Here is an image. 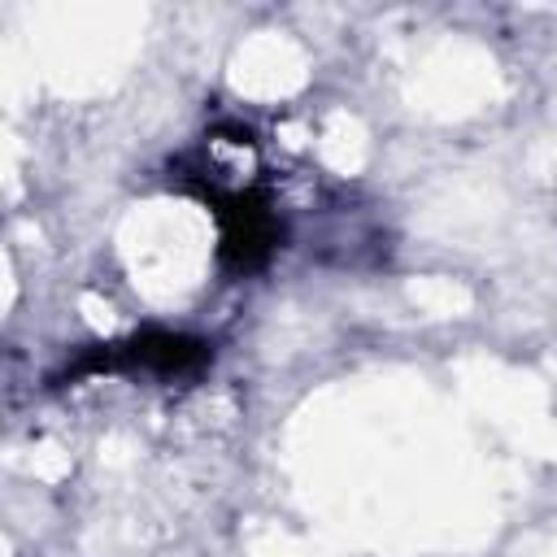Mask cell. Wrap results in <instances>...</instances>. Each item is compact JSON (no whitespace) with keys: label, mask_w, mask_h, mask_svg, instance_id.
<instances>
[{"label":"cell","mask_w":557,"mask_h":557,"mask_svg":"<svg viewBox=\"0 0 557 557\" xmlns=\"http://www.w3.org/2000/svg\"><path fill=\"white\" fill-rule=\"evenodd\" d=\"M213 361V344L187 331H165V326H144L126 339L113 344H87L78 348L48 383L52 387H70L96 374H161V379H178V374H196Z\"/></svg>","instance_id":"cell-1"},{"label":"cell","mask_w":557,"mask_h":557,"mask_svg":"<svg viewBox=\"0 0 557 557\" xmlns=\"http://www.w3.org/2000/svg\"><path fill=\"white\" fill-rule=\"evenodd\" d=\"M187 191H196L213 218H218V261L226 274H257L270 265V257L283 244V222L270 205V196L261 187H235L222 191L218 183H205L200 174H191L183 183Z\"/></svg>","instance_id":"cell-2"}]
</instances>
